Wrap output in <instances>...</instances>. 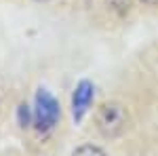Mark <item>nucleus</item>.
<instances>
[{"label":"nucleus","mask_w":158,"mask_h":156,"mask_svg":"<svg viewBox=\"0 0 158 156\" xmlns=\"http://www.w3.org/2000/svg\"><path fill=\"white\" fill-rule=\"evenodd\" d=\"M143 2H148V4H156L158 0H143Z\"/></svg>","instance_id":"423d86ee"},{"label":"nucleus","mask_w":158,"mask_h":156,"mask_svg":"<svg viewBox=\"0 0 158 156\" xmlns=\"http://www.w3.org/2000/svg\"><path fill=\"white\" fill-rule=\"evenodd\" d=\"M95 122H97V129L101 131V135L116 137L122 131H127V127H129V112H127L124 106L116 103V101L103 103L99 108L97 116H95Z\"/></svg>","instance_id":"f257e3e1"},{"label":"nucleus","mask_w":158,"mask_h":156,"mask_svg":"<svg viewBox=\"0 0 158 156\" xmlns=\"http://www.w3.org/2000/svg\"><path fill=\"white\" fill-rule=\"evenodd\" d=\"M61 116L59 110V101L51 95L47 89H40L36 93V112H34V118H36V129L40 133L51 131L57 120Z\"/></svg>","instance_id":"f03ea898"},{"label":"nucleus","mask_w":158,"mask_h":156,"mask_svg":"<svg viewBox=\"0 0 158 156\" xmlns=\"http://www.w3.org/2000/svg\"><path fill=\"white\" fill-rule=\"evenodd\" d=\"M93 95H95L93 82L80 80L78 86H76V91H74V95H72V114H74V120L76 122H80L82 116L86 114V110H89L91 101H93Z\"/></svg>","instance_id":"7ed1b4c3"},{"label":"nucleus","mask_w":158,"mask_h":156,"mask_svg":"<svg viewBox=\"0 0 158 156\" xmlns=\"http://www.w3.org/2000/svg\"><path fill=\"white\" fill-rule=\"evenodd\" d=\"M72 156H106V152L97 145H80L78 150H74Z\"/></svg>","instance_id":"20e7f679"},{"label":"nucleus","mask_w":158,"mask_h":156,"mask_svg":"<svg viewBox=\"0 0 158 156\" xmlns=\"http://www.w3.org/2000/svg\"><path fill=\"white\" fill-rule=\"evenodd\" d=\"M17 116H19V124H21V127H30V110H27V106H25V103H21V106H19Z\"/></svg>","instance_id":"39448f33"}]
</instances>
